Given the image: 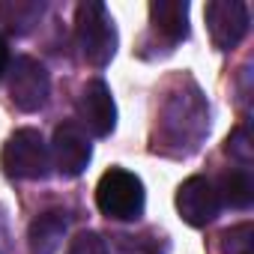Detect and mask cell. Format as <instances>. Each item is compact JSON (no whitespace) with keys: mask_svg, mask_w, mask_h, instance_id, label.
<instances>
[{"mask_svg":"<svg viewBox=\"0 0 254 254\" xmlns=\"http://www.w3.org/2000/svg\"><path fill=\"white\" fill-rule=\"evenodd\" d=\"M75 42H78L81 57L90 66L102 69L111 63V57L117 51V27H114V18H111L105 3H99V0L78 3V9H75Z\"/></svg>","mask_w":254,"mask_h":254,"instance_id":"cell-1","label":"cell"},{"mask_svg":"<svg viewBox=\"0 0 254 254\" xmlns=\"http://www.w3.org/2000/svg\"><path fill=\"white\" fill-rule=\"evenodd\" d=\"M96 206L102 215L117 221H132L144 212V183L132 171L111 168L96 186Z\"/></svg>","mask_w":254,"mask_h":254,"instance_id":"cell-2","label":"cell"},{"mask_svg":"<svg viewBox=\"0 0 254 254\" xmlns=\"http://www.w3.org/2000/svg\"><path fill=\"white\" fill-rule=\"evenodd\" d=\"M6 177L12 180H42L48 174V147L36 129H15L0 153Z\"/></svg>","mask_w":254,"mask_h":254,"instance_id":"cell-3","label":"cell"},{"mask_svg":"<svg viewBox=\"0 0 254 254\" xmlns=\"http://www.w3.org/2000/svg\"><path fill=\"white\" fill-rule=\"evenodd\" d=\"M51 93V78L48 69L36 57H18L9 66V99L15 102L18 111L33 114L48 102Z\"/></svg>","mask_w":254,"mask_h":254,"instance_id":"cell-4","label":"cell"},{"mask_svg":"<svg viewBox=\"0 0 254 254\" xmlns=\"http://www.w3.org/2000/svg\"><path fill=\"white\" fill-rule=\"evenodd\" d=\"M203 18L212 45L221 51L236 48L248 33V6L242 0H212L203 6Z\"/></svg>","mask_w":254,"mask_h":254,"instance_id":"cell-5","label":"cell"},{"mask_svg":"<svg viewBox=\"0 0 254 254\" xmlns=\"http://www.w3.org/2000/svg\"><path fill=\"white\" fill-rule=\"evenodd\" d=\"M78 117H81V129H87L96 138H108L117 129V105L102 78L84 84L78 96Z\"/></svg>","mask_w":254,"mask_h":254,"instance_id":"cell-6","label":"cell"},{"mask_svg":"<svg viewBox=\"0 0 254 254\" xmlns=\"http://www.w3.org/2000/svg\"><path fill=\"white\" fill-rule=\"evenodd\" d=\"M51 159H54V168L63 177H78V174L87 171V165L93 159V144H90L87 132L78 123H63L54 129Z\"/></svg>","mask_w":254,"mask_h":254,"instance_id":"cell-7","label":"cell"},{"mask_svg":"<svg viewBox=\"0 0 254 254\" xmlns=\"http://www.w3.org/2000/svg\"><path fill=\"white\" fill-rule=\"evenodd\" d=\"M221 209L218 191L206 177H189L177 189V212L189 227H206Z\"/></svg>","mask_w":254,"mask_h":254,"instance_id":"cell-8","label":"cell"},{"mask_svg":"<svg viewBox=\"0 0 254 254\" xmlns=\"http://www.w3.org/2000/svg\"><path fill=\"white\" fill-rule=\"evenodd\" d=\"M150 24L168 45L183 42L189 36V3L186 0H153Z\"/></svg>","mask_w":254,"mask_h":254,"instance_id":"cell-9","label":"cell"},{"mask_svg":"<svg viewBox=\"0 0 254 254\" xmlns=\"http://www.w3.org/2000/svg\"><path fill=\"white\" fill-rule=\"evenodd\" d=\"M66 236V218L60 209H48L30 224V251L33 254H54Z\"/></svg>","mask_w":254,"mask_h":254,"instance_id":"cell-10","label":"cell"},{"mask_svg":"<svg viewBox=\"0 0 254 254\" xmlns=\"http://www.w3.org/2000/svg\"><path fill=\"white\" fill-rule=\"evenodd\" d=\"M218 191V200L227 203L230 209H248L251 200H254V183H251V174L245 168H233L221 177V186L215 189Z\"/></svg>","mask_w":254,"mask_h":254,"instance_id":"cell-11","label":"cell"},{"mask_svg":"<svg viewBox=\"0 0 254 254\" xmlns=\"http://www.w3.org/2000/svg\"><path fill=\"white\" fill-rule=\"evenodd\" d=\"M221 254H254V224L242 221L221 233Z\"/></svg>","mask_w":254,"mask_h":254,"instance_id":"cell-12","label":"cell"},{"mask_svg":"<svg viewBox=\"0 0 254 254\" xmlns=\"http://www.w3.org/2000/svg\"><path fill=\"white\" fill-rule=\"evenodd\" d=\"M224 153H227L230 159H236L242 168L251 165V159H254V147H251L248 126H236V129L227 135V141H224Z\"/></svg>","mask_w":254,"mask_h":254,"instance_id":"cell-13","label":"cell"},{"mask_svg":"<svg viewBox=\"0 0 254 254\" xmlns=\"http://www.w3.org/2000/svg\"><path fill=\"white\" fill-rule=\"evenodd\" d=\"M0 15L6 18L12 30H27V24H33L36 15H42V3H9L0 6Z\"/></svg>","mask_w":254,"mask_h":254,"instance_id":"cell-14","label":"cell"},{"mask_svg":"<svg viewBox=\"0 0 254 254\" xmlns=\"http://www.w3.org/2000/svg\"><path fill=\"white\" fill-rule=\"evenodd\" d=\"M69 254H108V248H105V242L96 233H81L69 245Z\"/></svg>","mask_w":254,"mask_h":254,"instance_id":"cell-15","label":"cell"},{"mask_svg":"<svg viewBox=\"0 0 254 254\" xmlns=\"http://www.w3.org/2000/svg\"><path fill=\"white\" fill-rule=\"evenodd\" d=\"M9 69V48L3 42V36H0V78H3V72Z\"/></svg>","mask_w":254,"mask_h":254,"instance_id":"cell-16","label":"cell"},{"mask_svg":"<svg viewBox=\"0 0 254 254\" xmlns=\"http://www.w3.org/2000/svg\"><path fill=\"white\" fill-rule=\"evenodd\" d=\"M0 236H6V230H3V218H0ZM3 251H6V245L0 242V254H3Z\"/></svg>","mask_w":254,"mask_h":254,"instance_id":"cell-17","label":"cell"}]
</instances>
